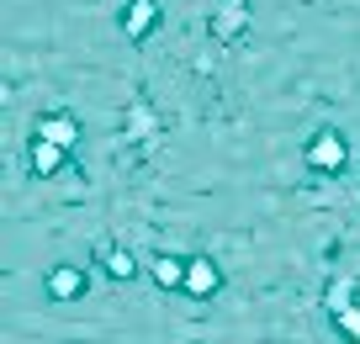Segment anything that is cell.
Returning a JSON list of instances; mask_svg holds the SVG:
<instances>
[{
    "label": "cell",
    "mask_w": 360,
    "mask_h": 344,
    "mask_svg": "<svg viewBox=\"0 0 360 344\" xmlns=\"http://www.w3.org/2000/svg\"><path fill=\"white\" fill-rule=\"evenodd\" d=\"M37 170H43V175H48V170H58V154H53V148H37Z\"/></svg>",
    "instance_id": "cell-4"
},
{
    "label": "cell",
    "mask_w": 360,
    "mask_h": 344,
    "mask_svg": "<svg viewBox=\"0 0 360 344\" xmlns=\"http://www.w3.org/2000/svg\"><path fill=\"white\" fill-rule=\"evenodd\" d=\"M186 291H196V297L217 291V270H212V265H191V286H186Z\"/></svg>",
    "instance_id": "cell-2"
},
{
    "label": "cell",
    "mask_w": 360,
    "mask_h": 344,
    "mask_svg": "<svg viewBox=\"0 0 360 344\" xmlns=\"http://www.w3.org/2000/svg\"><path fill=\"white\" fill-rule=\"evenodd\" d=\"M79 291V270H53V297H75Z\"/></svg>",
    "instance_id": "cell-3"
},
{
    "label": "cell",
    "mask_w": 360,
    "mask_h": 344,
    "mask_svg": "<svg viewBox=\"0 0 360 344\" xmlns=\"http://www.w3.org/2000/svg\"><path fill=\"white\" fill-rule=\"evenodd\" d=\"M339 165H345V144H339L334 133L318 138V144H313V170H339Z\"/></svg>",
    "instance_id": "cell-1"
}]
</instances>
